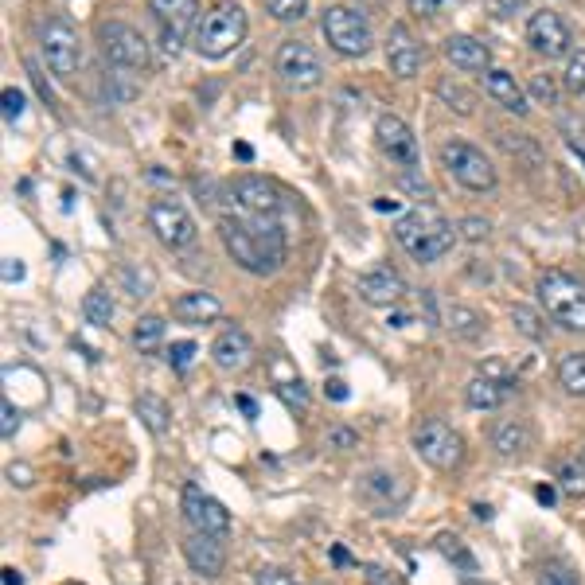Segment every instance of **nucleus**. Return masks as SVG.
<instances>
[{
  "instance_id": "51",
  "label": "nucleus",
  "mask_w": 585,
  "mask_h": 585,
  "mask_svg": "<svg viewBox=\"0 0 585 585\" xmlns=\"http://www.w3.org/2000/svg\"><path fill=\"white\" fill-rule=\"evenodd\" d=\"M332 566H340V570H344V566H355V554H351L348 546H332Z\"/></svg>"
},
{
  "instance_id": "24",
  "label": "nucleus",
  "mask_w": 585,
  "mask_h": 585,
  "mask_svg": "<svg viewBox=\"0 0 585 585\" xmlns=\"http://www.w3.org/2000/svg\"><path fill=\"white\" fill-rule=\"evenodd\" d=\"M507 398H511V379H496V375H488V371H480V375H472L465 387V402L472 410H500Z\"/></svg>"
},
{
  "instance_id": "55",
  "label": "nucleus",
  "mask_w": 585,
  "mask_h": 585,
  "mask_svg": "<svg viewBox=\"0 0 585 585\" xmlns=\"http://www.w3.org/2000/svg\"><path fill=\"white\" fill-rule=\"evenodd\" d=\"M539 504H543V507L554 504V492H550V488H539Z\"/></svg>"
},
{
  "instance_id": "17",
  "label": "nucleus",
  "mask_w": 585,
  "mask_h": 585,
  "mask_svg": "<svg viewBox=\"0 0 585 585\" xmlns=\"http://www.w3.org/2000/svg\"><path fill=\"white\" fill-rule=\"evenodd\" d=\"M184 558L199 578H219L223 566H227V543L219 535H207V531H192L188 527V539H184Z\"/></svg>"
},
{
  "instance_id": "2",
  "label": "nucleus",
  "mask_w": 585,
  "mask_h": 585,
  "mask_svg": "<svg viewBox=\"0 0 585 585\" xmlns=\"http://www.w3.org/2000/svg\"><path fill=\"white\" fill-rule=\"evenodd\" d=\"M394 238H398V246L414 258V262H441L449 250H453V242H457V227L437 211V207H429V203H418V207H410L398 223H394Z\"/></svg>"
},
{
  "instance_id": "16",
  "label": "nucleus",
  "mask_w": 585,
  "mask_h": 585,
  "mask_svg": "<svg viewBox=\"0 0 585 585\" xmlns=\"http://www.w3.org/2000/svg\"><path fill=\"white\" fill-rule=\"evenodd\" d=\"M570 24L558 16V12H535L531 20H527V47L531 51H539L543 59H562L566 51H570Z\"/></svg>"
},
{
  "instance_id": "40",
  "label": "nucleus",
  "mask_w": 585,
  "mask_h": 585,
  "mask_svg": "<svg viewBox=\"0 0 585 585\" xmlns=\"http://www.w3.org/2000/svg\"><path fill=\"white\" fill-rule=\"evenodd\" d=\"M168 363H172V371H180V375H184V371H188V367L195 363V344H192V340H180V344H172V348H168Z\"/></svg>"
},
{
  "instance_id": "4",
  "label": "nucleus",
  "mask_w": 585,
  "mask_h": 585,
  "mask_svg": "<svg viewBox=\"0 0 585 585\" xmlns=\"http://www.w3.org/2000/svg\"><path fill=\"white\" fill-rule=\"evenodd\" d=\"M539 301L550 320L566 332H585V281L578 273L546 270L539 277Z\"/></svg>"
},
{
  "instance_id": "52",
  "label": "nucleus",
  "mask_w": 585,
  "mask_h": 585,
  "mask_svg": "<svg viewBox=\"0 0 585 585\" xmlns=\"http://www.w3.org/2000/svg\"><path fill=\"white\" fill-rule=\"evenodd\" d=\"M324 394H328L332 402H344V398H348V383H340V379H328V383H324Z\"/></svg>"
},
{
  "instance_id": "26",
  "label": "nucleus",
  "mask_w": 585,
  "mask_h": 585,
  "mask_svg": "<svg viewBox=\"0 0 585 585\" xmlns=\"http://www.w3.org/2000/svg\"><path fill=\"white\" fill-rule=\"evenodd\" d=\"M363 496L379 507L383 515H390L394 507L406 500V488H402L390 472H379V468H375V472H367V476H363Z\"/></svg>"
},
{
  "instance_id": "49",
  "label": "nucleus",
  "mask_w": 585,
  "mask_h": 585,
  "mask_svg": "<svg viewBox=\"0 0 585 585\" xmlns=\"http://www.w3.org/2000/svg\"><path fill=\"white\" fill-rule=\"evenodd\" d=\"M367 585H402L390 570H383V566H367Z\"/></svg>"
},
{
  "instance_id": "9",
  "label": "nucleus",
  "mask_w": 585,
  "mask_h": 585,
  "mask_svg": "<svg viewBox=\"0 0 585 585\" xmlns=\"http://www.w3.org/2000/svg\"><path fill=\"white\" fill-rule=\"evenodd\" d=\"M285 195L266 176H238L227 192V215H258V219H281Z\"/></svg>"
},
{
  "instance_id": "35",
  "label": "nucleus",
  "mask_w": 585,
  "mask_h": 585,
  "mask_svg": "<svg viewBox=\"0 0 585 585\" xmlns=\"http://www.w3.org/2000/svg\"><path fill=\"white\" fill-rule=\"evenodd\" d=\"M562 90L566 94H585V51H570L566 59V71H562Z\"/></svg>"
},
{
  "instance_id": "29",
  "label": "nucleus",
  "mask_w": 585,
  "mask_h": 585,
  "mask_svg": "<svg viewBox=\"0 0 585 585\" xmlns=\"http://www.w3.org/2000/svg\"><path fill=\"white\" fill-rule=\"evenodd\" d=\"M164 336H168V324L160 316H141L137 328H133V348L141 355H156L164 348Z\"/></svg>"
},
{
  "instance_id": "3",
  "label": "nucleus",
  "mask_w": 585,
  "mask_h": 585,
  "mask_svg": "<svg viewBox=\"0 0 585 585\" xmlns=\"http://www.w3.org/2000/svg\"><path fill=\"white\" fill-rule=\"evenodd\" d=\"M246 28H250V20H246L242 4H238V0H219V4H211V8L203 12V20H199L195 51H199L203 59H227V55H234V51L246 43Z\"/></svg>"
},
{
  "instance_id": "44",
  "label": "nucleus",
  "mask_w": 585,
  "mask_h": 585,
  "mask_svg": "<svg viewBox=\"0 0 585 585\" xmlns=\"http://www.w3.org/2000/svg\"><path fill=\"white\" fill-rule=\"evenodd\" d=\"M16 426H20V410L12 406V398H4V402H0V433H4V437H12Z\"/></svg>"
},
{
  "instance_id": "27",
  "label": "nucleus",
  "mask_w": 585,
  "mask_h": 585,
  "mask_svg": "<svg viewBox=\"0 0 585 585\" xmlns=\"http://www.w3.org/2000/svg\"><path fill=\"white\" fill-rule=\"evenodd\" d=\"M445 324H449V332H453L461 344H476V340L484 336V316L476 309H468V305H453L449 316H445Z\"/></svg>"
},
{
  "instance_id": "43",
  "label": "nucleus",
  "mask_w": 585,
  "mask_h": 585,
  "mask_svg": "<svg viewBox=\"0 0 585 585\" xmlns=\"http://www.w3.org/2000/svg\"><path fill=\"white\" fill-rule=\"evenodd\" d=\"M531 94H535L543 106H554V102H558V90H554V82H550L546 75L531 78Z\"/></svg>"
},
{
  "instance_id": "46",
  "label": "nucleus",
  "mask_w": 585,
  "mask_h": 585,
  "mask_svg": "<svg viewBox=\"0 0 585 585\" xmlns=\"http://www.w3.org/2000/svg\"><path fill=\"white\" fill-rule=\"evenodd\" d=\"M488 8H492V16L511 20V16H519V12L527 8V0H488Z\"/></svg>"
},
{
  "instance_id": "19",
  "label": "nucleus",
  "mask_w": 585,
  "mask_h": 585,
  "mask_svg": "<svg viewBox=\"0 0 585 585\" xmlns=\"http://www.w3.org/2000/svg\"><path fill=\"white\" fill-rule=\"evenodd\" d=\"M211 359H215V367L227 371V375L250 367V359H254V340H250V332H246L242 324H227V328L215 336V344H211Z\"/></svg>"
},
{
  "instance_id": "15",
  "label": "nucleus",
  "mask_w": 585,
  "mask_h": 585,
  "mask_svg": "<svg viewBox=\"0 0 585 585\" xmlns=\"http://www.w3.org/2000/svg\"><path fill=\"white\" fill-rule=\"evenodd\" d=\"M375 145H379V153L394 160L398 168H418V137H414V129L402 121V117L394 114H383L375 121Z\"/></svg>"
},
{
  "instance_id": "12",
  "label": "nucleus",
  "mask_w": 585,
  "mask_h": 585,
  "mask_svg": "<svg viewBox=\"0 0 585 585\" xmlns=\"http://www.w3.org/2000/svg\"><path fill=\"white\" fill-rule=\"evenodd\" d=\"M156 24H160V39L168 47V55H180V47L192 39V32H199V0H149Z\"/></svg>"
},
{
  "instance_id": "10",
  "label": "nucleus",
  "mask_w": 585,
  "mask_h": 585,
  "mask_svg": "<svg viewBox=\"0 0 585 585\" xmlns=\"http://www.w3.org/2000/svg\"><path fill=\"white\" fill-rule=\"evenodd\" d=\"M39 51H43V63L51 67V75L55 78L78 75V63H82V43H78V32L67 24V20L51 16V20H43V24H39Z\"/></svg>"
},
{
  "instance_id": "53",
  "label": "nucleus",
  "mask_w": 585,
  "mask_h": 585,
  "mask_svg": "<svg viewBox=\"0 0 585 585\" xmlns=\"http://www.w3.org/2000/svg\"><path fill=\"white\" fill-rule=\"evenodd\" d=\"M24 277V266L16 262V258H8V266H4V281H20Z\"/></svg>"
},
{
  "instance_id": "38",
  "label": "nucleus",
  "mask_w": 585,
  "mask_h": 585,
  "mask_svg": "<svg viewBox=\"0 0 585 585\" xmlns=\"http://www.w3.org/2000/svg\"><path fill=\"white\" fill-rule=\"evenodd\" d=\"M457 234L465 238V242H488L492 238V223L484 219V215H468L457 223Z\"/></svg>"
},
{
  "instance_id": "20",
  "label": "nucleus",
  "mask_w": 585,
  "mask_h": 585,
  "mask_svg": "<svg viewBox=\"0 0 585 585\" xmlns=\"http://www.w3.org/2000/svg\"><path fill=\"white\" fill-rule=\"evenodd\" d=\"M359 297H363L371 309H394V305H402V297H406V281L398 277V270L379 266V270L359 277Z\"/></svg>"
},
{
  "instance_id": "42",
  "label": "nucleus",
  "mask_w": 585,
  "mask_h": 585,
  "mask_svg": "<svg viewBox=\"0 0 585 585\" xmlns=\"http://www.w3.org/2000/svg\"><path fill=\"white\" fill-rule=\"evenodd\" d=\"M328 445H332V449H340V453H351V449L359 445V433L348 429V426H336L332 433H328Z\"/></svg>"
},
{
  "instance_id": "31",
  "label": "nucleus",
  "mask_w": 585,
  "mask_h": 585,
  "mask_svg": "<svg viewBox=\"0 0 585 585\" xmlns=\"http://www.w3.org/2000/svg\"><path fill=\"white\" fill-rule=\"evenodd\" d=\"M507 316H511V324H515V332L523 336V340H535V344H543L546 340V320L539 316V312L531 309V305H511L507 309Z\"/></svg>"
},
{
  "instance_id": "45",
  "label": "nucleus",
  "mask_w": 585,
  "mask_h": 585,
  "mask_svg": "<svg viewBox=\"0 0 585 585\" xmlns=\"http://www.w3.org/2000/svg\"><path fill=\"white\" fill-rule=\"evenodd\" d=\"M8 480H12V488H32L36 468L24 465V461H16V465H8Z\"/></svg>"
},
{
  "instance_id": "50",
  "label": "nucleus",
  "mask_w": 585,
  "mask_h": 585,
  "mask_svg": "<svg viewBox=\"0 0 585 585\" xmlns=\"http://www.w3.org/2000/svg\"><path fill=\"white\" fill-rule=\"evenodd\" d=\"M406 4H410V12H414V16H433V12H437V8H441V4H445V0H406Z\"/></svg>"
},
{
  "instance_id": "56",
  "label": "nucleus",
  "mask_w": 585,
  "mask_h": 585,
  "mask_svg": "<svg viewBox=\"0 0 585 585\" xmlns=\"http://www.w3.org/2000/svg\"><path fill=\"white\" fill-rule=\"evenodd\" d=\"M20 582H24V578H20L16 570H4V585H20Z\"/></svg>"
},
{
  "instance_id": "48",
  "label": "nucleus",
  "mask_w": 585,
  "mask_h": 585,
  "mask_svg": "<svg viewBox=\"0 0 585 585\" xmlns=\"http://www.w3.org/2000/svg\"><path fill=\"white\" fill-rule=\"evenodd\" d=\"M20 114H24V94L16 86H8L4 90V117H20Z\"/></svg>"
},
{
  "instance_id": "41",
  "label": "nucleus",
  "mask_w": 585,
  "mask_h": 585,
  "mask_svg": "<svg viewBox=\"0 0 585 585\" xmlns=\"http://www.w3.org/2000/svg\"><path fill=\"white\" fill-rule=\"evenodd\" d=\"M539 585H578V578H574V570H570V566L546 562L543 574H539Z\"/></svg>"
},
{
  "instance_id": "39",
  "label": "nucleus",
  "mask_w": 585,
  "mask_h": 585,
  "mask_svg": "<svg viewBox=\"0 0 585 585\" xmlns=\"http://www.w3.org/2000/svg\"><path fill=\"white\" fill-rule=\"evenodd\" d=\"M449 106H453V114H472V94L468 90H461L457 82H441V90H437Z\"/></svg>"
},
{
  "instance_id": "54",
  "label": "nucleus",
  "mask_w": 585,
  "mask_h": 585,
  "mask_svg": "<svg viewBox=\"0 0 585 585\" xmlns=\"http://www.w3.org/2000/svg\"><path fill=\"white\" fill-rule=\"evenodd\" d=\"M238 410H242V414H250V418H254V414H258V402H254V398H250V394H238Z\"/></svg>"
},
{
  "instance_id": "6",
  "label": "nucleus",
  "mask_w": 585,
  "mask_h": 585,
  "mask_svg": "<svg viewBox=\"0 0 585 585\" xmlns=\"http://www.w3.org/2000/svg\"><path fill=\"white\" fill-rule=\"evenodd\" d=\"M320 28H324L328 47H332L336 55H344V59H363V55L375 47V36H371L367 16L355 12V8H348V4H332V8L324 12Z\"/></svg>"
},
{
  "instance_id": "23",
  "label": "nucleus",
  "mask_w": 585,
  "mask_h": 585,
  "mask_svg": "<svg viewBox=\"0 0 585 585\" xmlns=\"http://www.w3.org/2000/svg\"><path fill=\"white\" fill-rule=\"evenodd\" d=\"M445 55H449V63H453L457 71H465V75H484V71H492V51H488V43H480L476 36H449Z\"/></svg>"
},
{
  "instance_id": "25",
  "label": "nucleus",
  "mask_w": 585,
  "mask_h": 585,
  "mask_svg": "<svg viewBox=\"0 0 585 585\" xmlns=\"http://www.w3.org/2000/svg\"><path fill=\"white\" fill-rule=\"evenodd\" d=\"M484 90L504 106L507 114L515 117H527L531 114V106H527V98H523V90H519V82L500 71V67H492V71H484Z\"/></svg>"
},
{
  "instance_id": "11",
  "label": "nucleus",
  "mask_w": 585,
  "mask_h": 585,
  "mask_svg": "<svg viewBox=\"0 0 585 585\" xmlns=\"http://www.w3.org/2000/svg\"><path fill=\"white\" fill-rule=\"evenodd\" d=\"M273 75L293 90H312V86L324 82V63L305 39H285L273 51Z\"/></svg>"
},
{
  "instance_id": "13",
  "label": "nucleus",
  "mask_w": 585,
  "mask_h": 585,
  "mask_svg": "<svg viewBox=\"0 0 585 585\" xmlns=\"http://www.w3.org/2000/svg\"><path fill=\"white\" fill-rule=\"evenodd\" d=\"M149 227L160 238V246H168V250H188L199 238L192 211L176 199H153L149 203Z\"/></svg>"
},
{
  "instance_id": "5",
  "label": "nucleus",
  "mask_w": 585,
  "mask_h": 585,
  "mask_svg": "<svg viewBox=\"0 0 585 585\" xmlns=\"http://www.w3.org/2000/svg\"><path fill=\"white\" fill-rule=\"evenodd\" d=\"M441 160L449 168V176L465 188V192H492L500 184V172L492 164V156L484 153L472 141H445L441 145Z\"/></svg>"
},
{
  "instance_id": "36",
  "label": "nucleus",
  "mask_w": 585,
  "mask_h": 585,
  "mask_svg": "<svg viewBox=\"0 0 585 585\" xmlns=\"http://www.w3.org/2000/svg\"><path fill=\"white\" fill-rule=\"evenodd\" d=\"M262 4L273 20H285V24H297L309 12V0H262Z\"/></svg>"
},
{
  "instance_id": "30",
  "label": "nucleus",
  "mask_w": 585,
  "mask_h": 585,
  "mask_svg": "<svg viewBox=\"0 0 585 585\" xmlns=\"http://www.w3.org/2000/svg\"><path fill=\"white\" fill-rule=\"evenodd\" d=\"M273 383H277V394H281L285 406H293V410H305V406H309V387H305V379L293 371V363L285 367V375L273 367Z\"/></svg>"
},
{
  "instance_id": "47",
  "label": "nucleus",
  "mask_w": 585,
  "mask_h": 585,
  "mask_svg": "<svg viewBox=\"0 0 585 585\" xmlns=\"http://www.w3.org/2000/svg\"><path fill=\"white\" fill-rule=\"evenodd\" d=\"M258 585H301L289 570H277V566H266L262 574H258Z\"/></svg>"
},
{
  "instance_id": "32",
  "label": "nucleus",
  "mask_w": 585,
  "mask_h": 585,
  "mask_svg": "<svg viewBox=\"0 0 585 585\" xmlns=\"http://www.w3.org/2000/svg\"><path fill=\"white\" fill-rule=\"evenodd\" d=\"M137 418L145 422V429H149L153 437L168 433V402L156 398V394H141V398H137Z\"/></svg>"
},
{
  "instance_id": "28",
  "label": "nucleus",
  "mask_w": 585,
  "mask_h": 585,
  "mask_svg": "<svg viewBox=\"0 0 585 585\" xmlns=\"http://www.w3.org/2000/svg\"><path fill=\"white\" fill-rule=\"evenodd\" d=\"M554 375H558V387L566 390V394L585 398V351H570V355H562V359H558V367H554Z\"/></svg>"
},
{
  "instance_id": "7",
  "label": "nucleus",
  "mask_w": 585,
  "mask_h": 585,
  "mask_svg": "<svg viewBox=\"0 0 585 585\" xmlns=\"http://www.w3.org/2000/svg\"><path fill=\"white\" fill-rule=\"evenodd\" d=\"M98 43H102V55L110 59L114 71L137 75V71H149V63H153V51H149L145 36L125 20H106L98 28Z\"/></svg>"
},
{
  "instance_id": "1",
  "label": "nucleus",
  "mask_w": 585,
  "mask_h": 585,
  "mask_svg": "<svg viewBox=\"0 0 585 585\" xmlns=\"http://www.w3.org/2000/svg\"><path fill=\"white\" fill-rule=\"evenodd\" d=\"M219 234L223 246L246 273L254 277H270L281 270L289 242H285V227L281 219H258V215H223L219 219Z\"/></svg>"
},
{
  "instance_id": "18",
  "label": "nucleus",
  "mask_w": 585,
  "mask_h": 585,
  "mask_svg": "<svg viewBox=\"0 0 585 585\" xmlns=\"http://www.w3.org/2000/svg\"><path fill=\"white\" fill-rule=\"evenodd\" d=\"M426 63V51H422V39L414 36L406 24H394L387 32V67L398 78H414Z\"/></svg>"
},
{
  "instance_id": "21",
  "label": "nucleus",
  "mask_w": 585,
  "mask_h": 585,
  "mask_svg": "<svg viewBox=\"0 0 585 585\" xmlns=\"http://www.w3.org/2000/svg\"><path fill=\"white\" fill-rule=\"evenodd\" d=\"M488 445H492L496 457L515 461V457H523L531 449V426L523 418H496L488 426Z\"/></svg>"
},
{
  "instance_id": "8",
  "label": "nucleus",
  "mask_w": 585,
  "mask_h": 585,
  "mask_svg": "<svg viewBox=\"0 0 585 585\" xmlns=\"http://www.w3.org/2000/svg\"><path fill=\"white\" fill-rule=\"evenodd\" d=\"M414 449L437 472H453V468H461V461H465V437L449 426V422H441V418L418 422V429H414Z\"/></svg>"
},
{
  "instance_id": "33",
  "label": "nucleus",
  "mask_w": 585,
  "mask_h": 585,
  "mask_svg": "<svg viewBox=\"0 0 585 585\" xmlns=\"http://www.w3.org/2000/svg\"><path fill=\"white\" fill-rule=\"evenodd\" d=\"M82 316H86V324H94V328H106V324L114 320V301H110V293H106L102 285L86 293V301H82Z\"/></svg>"
},
{
  "instance_id": "37",
  "label": "nucleus",
  "mask_w": 585,
  "mask_h": 585,
  "mask_svg": "<svg viewBox=\"0 0 585 585\" xmlns=\"http://www.w3.org/2000/svg\"><path fill=\"white\" fill-rule=\"evenodd\" d=\"M558 484H562V492H566L570 500H585V468H582V461H578V465L558 468Z\"/></svg>"
},
{
  "instance_id": "14",
  "label": "nucleus",
  "mask_w": 585,
  "mask_h": 585,
  "mask_svg": "<svg viewBox=\"0 0 585 585\" xmlns=\"http://www.w3.org/2000/svg\"><path fill=\"white\" fill-rule=\"evenodd\" d=\"M180 511H184L192 531H207V535H219V539L231 535V511L219 504L215 496H207L195 480L184 484V492H180Z\"/></svg>"
},
{
  "instance_id": "22",
  "label": "nucleus",
  "mask_w": 585,
  "mask_h": 585,
  "mask_svg": "<svg viewBox=\"0 0 585 585\" xmlns=\"http://www.w3.org/2000/svg\"><path fill=\"white\" fill-rule=\"evenodd\" d=\"M172 316H176L180 324H195V328H203V324L223 320V301H219L215 293L192 289V293H180V297L172 301Z\"/></svg>"
},
{
  "instance_id": "57",
  "label": "nucleus",
  "mask_w": 585,
  "mask_h": 585,
  "mask_svg": "<svg viewBox=\"0 0 585 585\" xmlns=\"http://www.w3.org/2000/svg\"><path fill=\"white\" fill-rule=\"evenodd\" d=\"M578 461H582V468H585V449H582V457H578Z\"/></svg>"
},
{
  "instance_id": "34",
  "label": "nucleus",
  "mask_w": 585,
  "mask_h": 585,
  "mask_svg": "<svg viewBox=\"0 0 585 585\" xmlns=\"http://www.w3.org/2000/svg\"><path fill=\"white\" fill-rule=\"evenodd\" d=\"M433 546H437V554H445L453 566H461V570H468V574L476 570V558L468 554L465 543H461L457 535H437V539H433Z\"/></svg>"
}]
</instances>
